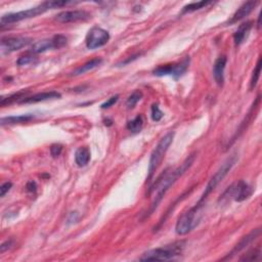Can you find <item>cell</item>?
I'll use <instances>...</instances> for the list:
<instances>
[{
    "label": "cell",
    "instance_id": "obj_6",
    "mask_svg": "<svg viewBox=\"0 0 262 262\" xmlns=\"http://www.w3.org/2000/svg\"><path fill=\"white\" fill-rule=\"evenodd\" d=\"M237 161H238L237 155H233L230 157V158H228L223 162V164L219 167V169L214 173V175L210 178V180H209V182L207 183L204 193H203L201 199L199 200V203H204V201L207 199V197L212 193V191L216 188V186L224 179V177L226 175H228L229 172L233 169V167L237 163Z\"/></svg>",
    "mask_w": 262,
    "mask_h": 262
},
{
    "label": "cell",
    "instance_id": "obj_26",
    "mask_svg": "<svg viewBox=\"0 0 262 262\" xmlns=\"http://www.w3.org/2000/svg\"><path fill=\"white\" fill-rule=\"evenodd\" d=\"M260 74H261V58L258 59L256 67L253 70L252 77H251V80H250V89H254L255 87H256V85L258 83V80L260 78Z\"/></svg>",
    "mask_w": 262,
    "mask_h": 262
},
{
    "label": "cell",
    "instance_id": "obj_1",
    "mask_svg": "<svg viewBox=\"0 0 262 262\" xmlns=\"http://www.w3.org/2000/svg\"><path fill=\"white\" fill-rule=\"evenodd\" d=\"M196 159V153L194 154H190L187 158L182 162V164L177 167L176 169L171 170L170 172L168 170H166L162 175L156 180V182L150 187L149 189V193L148 195H154V201L149 209V213L146 214L147 217H149L151 214H153V212L156 210L157 208H158L159 204L161 203V201L163 200L164 196L166 195L167 191L169 190V188L175 183L183 174L191 167V165L194 164Z\"/></svg>",
    "mask_w": 262,
    "mask_h": 262
},
{
    "label": "cell",
    "instance_id": "obj_22",
    "mask_svg": "<svg viewBox=\"0 0 262 262\" xmlns=\"http://www.w3.org/2000/svg\"><path fill=\"white\" fill-rule=\"evenodd\" d=\"M28 92L29 91L22 90V91H19V92L7 95V96H2L1 99H0V104H1L2 107H5V106H7V104H10V103L15 102V101L20 102L22 99L27 97L26 95L28 94Z\"/></svg>",
    "mask_w": 262,
    "mask_h": 262
},
{
    "label": "cell",
    "instance_id": "obj_32",
    "mask_svg": "<svg viewBox=\"0 0 262 262\" xmlns=\"http://www.w3.org/2000/svg\"><path fill=\"white\" fill-rule=\"evenodd\" d=\"M12 183L10 181H7L0 186V197H4L7 191L11 188Z\"/></svg>",
    "mask_w": 262,
    "mask_h": 262
},
{
    "label": "cell",
    "instance_id": "obj_25",
    "mask_svg": "<svg viewBox=\"0 0 262 262\" xmlns=\"http://www.w3.org/2000/svg\"><path fill=\"white\" fill-rule=\"evenodd\" d=\"M143 96H144V94H143V92L141 90H135L134 92H132L128 96L127 100H126V107H127V109L128 110H132L136 106L137 102L143 98Z\"/></svg>",
    "mask_w": 262,
    "mask_h": 262
},
{
    "label": "cell",
    "instance_id": "obj_34",
    "mask_svg": "<svg viewBox=\"0 0 262 262\" xmlns=\"http://www.w3.org/2000/svg\"><path fill=\"white\" fill-rule=\"evenodd\" d=\"M26 188L28 191H30V193H35V191H36V188H37V184L35 181H29L26 185Z\"/></svg>",
    "mask_w": 262,
    "mask_h": 262
},
{
    "label": "cell",
    "instance_id": "obj_19",
    "mask_svg": "<svg viewBox=\"0 0 262 262\" xmlns=\"http://www.w3.org/2000/svg\"><path fill=\"white\" fill-rule=\"evenodd\" d=\"M34 119H35V115H33V114H25V115H19V116L2 117L1 118V126L29 123V122H31Z\"/></svg>",
    "mask_w": 262,
    "mask_h": 262
},
{
    "label": "cell",
    "instance_id": "obj_7",
    "mask_svg": "<svg viewBox=\"0 0 262 262\" xmlns=\"http://www.w3.org/2000/svg\"><path fill=\"white\" fill-rule=\"evenodd\" d=\"M188 66H189V58L186 57L183 61H181L178 64L162 65L157 67L153 71V74L158 77L172 76L174 79H178L187 71Z\"/></svg>",
    "mask_w": 262,
    "mask_h": 262
},
{
    "label": "cell",
    "instance_id": "obj_31",
    "mask_svg": "<svg viewBox=\"0 0 262 262\" xmlns=\"http://www.w3.org/2000/svg\"><path fill=\"white\" fill-rule=\"evenodd\" d=\"M35 59L36 58L33 57V56H24L16 61V64L19 66H26V65L32 64L35 61Z\"/></svg>",
    "mask_w": 262,
    "mask_h": 262
},
{
    "label": "cell",
    "instance_id": "obj_16",
    "mask_svg": "<svg viewBox=\"0 0 262 262\" xmlns=\"http://www.w3.org/2000/svg\"><path fill=\"white\" fill-rule=\"evenodd\" d=\"M259 103H260V95H258L257 97H256V99L254 100V102H253V104H252V106H251V109L249 110V112H248V114L246 115V117H245V119H244V121L242 122V123L240 124V126H239V128H238V130H237V132H236V134H235V136L233 137V139H232V143H231V145L236 141V139L244 132V131H245L246 129H247V126L250 124V122L252 121V118H253V115L255 114V112H256V110L258 109V107H259Z\"/></svg>",
    "mask_w": 262,
    "mask_h": 262
},
{
    "label": "cell",
    "instance_id": "obj_13",
    "mask_svg": "<svg viewBox=\"0 0 262 262\" xmlns=\"http://www.w3.org/2000/svg\"><path fill=\"white\" fill-rule=\"evenodd\" d=\"M260 234H261V231L260 229H256L254 231H252L250 234H248L247 236L243 237L242 240L237 244V245L235 246V248L232 250L231 253H229V255L222 258V260H228V259H231L233 256H235L236 254L240 253L241 251L245 250L249 245H251V244L257 239L260 237Z\"/></svg>",
    "mask_w": 262,
    "mask_h": 262
},
{
    "label": "cell",
    "instance_id": "obj_20",
    "mask_svg": "<svg viewBox=\"0 0 262 262\" xmlns=\"http://www.w3.org/2000/svg\"><path fill=\"white\" fill-rule=\"evenodd\" d=\"M90 161V151L88 148H79L75 153V162L79 167H84Z\"/></svg>",
    "mask_w": 262,
    "mask_h": 262
},
{
    "label": "cell",
    "instance_id": "obj_12",
    "mask_svg": "<svg viewBox=\"0 0 262 262\" xmlns=\"http://www.w3.org/2000/svg\"><path fill=\"white\" fill-rule=\"evenodd\" d=\"M31 42L32 39L27 37H3L1 39V49L3 52L9 54L29 45Z\"/></svg>",
    "mask_w": 262,
    "mask_h": 262
},
{
    "label": "cell",
    "instance_id": "obj_11",
    "mask_svg": "<svg viewBox=\"0 0 262 262\" xmlns=\"http://www.w3.org/2000/svg\"><path fill=\"white\" fill-rule=\"evenodd\" d=\"M91 17L90 13L86 10H66L56 15V21L62 24L84 22Z\"/></svg>",
    "mask_w": 262,
    "mask_h": 262
},
{
    "label": "cell",
    "instance_id": "obj_3",
    "mask_svg": "<svg viewBox=\"0 0 262 262\" xmlns=\"http://www.w3.org/2000/svg\"><path fill=\"white\" fill-rule=\"evenodd\" d=\"M185 247L184 241L174 242L169 245L156 248L145 252L139 260L141 261H167L179 256Z\"/></svg>",
    "mask_w": 262,
    "mask_h": 262
},
{
    "label": "cell",
    "instance_id": "obj_27",
    "mask_svg": "<svg viewBox=\"0 0 262 262\" xmlns=\"http://www.w3.org/2000/svg\"><path fill=\"white\" fill-rule=\"evenodd\" d=\"M260 256H261V249H260V247H257V248L251 249L246 254H244V256L241 257L240 260H242V261H256V260H260Z\"/></svg>",
    "mask_w": 262,
    "mask_h": 262
},
{
    "label": "cell",
    "instance_id": "obj_28",
    "mask_svg": "<svg viewBox=\"0 0 262 262\" xmlns=\"http://www.w3.org/2000/svg\"><path fill=\"white\" fill-rule=\"evenodd\" d=\"M163 112L160 110L159 106L157 103H154L153 106H152V120L154 122H159L162 118H163Z\"/></svg>",
    "mask_w": 262,
    "mask_h": 262
},
{
    "label": "cell",
    "instance_id": "obj_14",
    "mask_svg": "<svg viewBox=\"0 0 262 262\" xmlns=\"http://www.w3.org/2000/svg\"><path fill=\"white\" fill-rule=\"evenodd\" d=\"M259 4V1H247V2H244L239 8L238 10L234 13V15L232 16V19L229 21V24L233 25L238 23L239 21L245 19L247 15H249L253 9Z\"/></svg>",
    "mask_w": 262,
    "mask_h": 262
},
{
    "label": "cell",
    "instance_id": "obj_4",
    "mask_svg": "<svg viewBox=\"0 0 262 262\" xmlns=\"http://www.w3.org/2000/svg\"><path fill=\"white\" fill-rule=\"evenodd\" d=\"M175 133L170 131L167 134H165L161 139L160 142L158 143L155 147V149L153 150L151 157H150V162H149V168H148V177H147V181L150 182L151 179L154 177V174L157 171V169L159 168V166L161 165L164 157L169 149V147L171 146L172 142H173V138Z\"/></svg>",
    "mask_w": 262,
    "mask_h": 262
},
{
    "label": "cell",
    "instance_id": "obj_30",
    "mask_svg": "<svg viewBox=\"0 0 262 262\" xmlns=\"http://www.w3.org/2000/svg\"><path fill=\"white\" fill-rule=\"evenodd\" d=\"M63 152V146L60 144H55L50 147V155L54 157V158H58V157L62 154Z\"/></svg>",
    "mask_w": 262,
    "mask_h": 262
},
{
    "label": "cell",
    "instance_id": "obj_18",
    "mask_svg": "<svg viewBox=\"0 0 262 262\" xmlns=\"http://www.w3.org/2000/svg\"><path fill=\"white\" fill-rule=\"evenodd\" d=\"M62 94L58 91H48V92H40L36 93L32 96H27L20 101V103H37L41 101H45L48 99H56L61 98Z\"/></svg>",
    "mask_w": 262,
    "mask_h": 262
},
{
    "label": "cell",
    "instance_id": "obj_2",
    "mask_svg": "<svg viewBox=\"0 0 262 262\" xmlns=\"http://www.w3.org/2000/svg\"><path fill=\"white\" fill-rule=\"evenodd\" d=\"M74 3L73 1H45L42 2L41 4L37 5V6H34L32 8L26 9V10H22V11H17V12H11V13H7L1 16V20H0V24L1 26H5V25H10V24H14L17 22H21L24 20H28V19H32V17L37 16L39 14L44 13L45 11L49 10V9H54V8H58V7H62L68 4H72Z\"/></svg>",
    "mask_w": 262,
    "mask_h": 262
},
{
    "label": "cell",
    "instance_id": "obj_17",
    "mask_svg": "<svg viewBox=\"0 0 262 262\" xmlns=\"http://www.w3.org/2000/svg\"><path fill=\"white\" fill-rule=\"evenodd\" d=\"M228 63V58L225 56L219 57L213 66V77L218 86H222L224 82V70Z\"/></svg>",
    "mask_w": 262,
    "mask_h": 262
},
{
    "label": "cell",
    "instance_id": "obj_15",
    "mask_svg": "<svg viewBox=\"0 0 262 262\" xmlns=\"http://www.w3.org/2000/svg\"><path fill=\"white\" fill-rule=\"evenodd\" d=\"M253 25L254 23L252 21H247L239 26V28L234 34V42L236 46H240L247 40L250 31L253 28Z\"/></svg>",
    "mask_w": 262,
    "mask_h": 262
},
{
    "label": "cell",
    "instance_id": "obj_8",
    "mask_svg": "<svg viewBox=\"0 0 262 262\" xmlns=\"http://www.w3.org/2000/svg\"><path fill=\"white\" fill-rule=\"evenodd\" d=\"M253 194V188L244 180H240L233 185H231L228 189L225 190V193L220 196V201L232 198L236 202H243L249 199Z\"/></svg>",
    "mask_w": 262,
    "mask_h": 262
},
{
    "label": "cell",
    "instance_id": "obj_9",
    "mask_svg": "<svg viewBox=\"0 0 262 262\" xmlns=\"http://www.w3.org/2000/svg\"><path fill=\"white\" fill-rule=\"evenodd\" d=\"M68 43V38L64 35H55L54 37L43 39L40 41H37L36 43H34L31 47V52L34 55L42 54L50 49H60L66 46Z\"/></svg>",
    "mask_w": 262,
    "mask_h": 262
},
{
    "label": "cell",
    "instance_id": "obj_21",
    "mask_svg": "<svg viewBox=\"0 0 262 262\" xmlns=\"http://www.w3.org/2000/svg\"><path fill=\"white\" fill-rule=\"evenodd\" d=\"M101 63H102V60H101V59H99V58L93 59V60H91V61H89V62L85 63L84 65L80 66L79 68H77V69L75 70V71L72 73V75H74V76H78V75L84 74V73H86V72H89V71H91V70L97 68Z\"/></svg>",
    "mask_w": 262,
    "mask_h": 262
},
{
    "label": "cell",
    "instance_id": "obj_29",
    "mask_svg": "<svg viewBox=\"0 0 262 262\" xmlns=\"http://www.w3.org/2000/svg\"><path fill=\"white\" fill-rule=\"evenodd\" d=\"M118 99H119V95L118 94H116V95H114V96H112V97H110L107 101H104L103 103H101V106H100V108L102 109V110H106V109H109V108H111L112 106H114V104L118 101Z\"/></svg>",
    "mask_w": 262,
    "mask_h": 262
},
{
    "label": "cell",
    "instance_id": "obj_24",
    "mask_svg": "<svg viewBox=\"0 0 262 262\" xmlns=\"http://www.w3.org/2000/svg\"><path fill=\"white\" fill-rule=\"evenodd\" d=\"M213 2L212 1H199V2H193V3H189V4H186L183 8H182V11L181 13H188V12H193V11H196V10H200L202 8H205L206 6L212 4Z\"/></svg>",
    "mask_w": 262,
    "mask_h": 262
},
{
    "label": "cell",
    "instance_id": "obj_35",
    "mask_svg": "<svg viewBox=\"0 0 262 262\" xmlns=\"http://www.w3.org/2000/svg\"><path fill=\"white\" fill-rule=\"evenodd\" d=\"M260 19H261V14H259L258 16V22H257V29H260Z\"/></svg>",
    "mask_w": 262,
    "mask_h": 262
},
{
    "label": "cell",
    "instance_id": "obj_10",
    "mask_svg": "<svg viewBox=\"0 0 262 262\" xmlns=\"http://www.w3.org/2000/svg\"><path fill=\"white\" fill-rule=\"evenodd\" d=\"M110 40V34L100 27L91 28L86 35L85 44L88 49H96L106 45Z\"/></svg>",
    "mask_w": 262,
    "mask_h": 262
},
{
    "label": "cell",
    "instance_id": "obj_23",
    "mask_svg": "<svg viewBox=\"0 0 262 262\" xmlns=\"http://www.w3.org/2000/svg\"><path fill=\"white\" fill-rule=\"evenodd\" d=\"M126 127L133 134H136V133L141 132L143 127H144V118H143V116L142 115H137L134 119H132L131 121L128 122Z\"/></svg>",
    "mask_w": 262,
    "mask_h": 262
},
{
    "label": "cell",
    "instance_id": "obj_5",
    "mask_svg": "<svg viewBox=\"0 0 262 262\" xmlns=\"http://www.w3.org/2000/svg\"><path fill=\"white\" fill-rule=\"evenodd\" d=\"M203 203H197L196 206L190 208L189 210L184 212L177 220L175 225V232L179 236L187 235L193 231L199 224L201 220V209Z\"/></svg>",
    "mask_w": 262,
    "mask_h": 262
},
{
    "label": "cell",
    "instance_id": "obj_33",
    "mask_svg": "<svg viewBox=\"0 0 262 262\" xmlns=\"http://www.w3.org/2000/svg\"><path fill=\"white\" fill-rule=\"evenodd\" d=\"M12 246V241L11 240H7L6 242H4L1 246H0V251L1 253H4L7 249H9Z\"/></svg>",
    "mask_w": 262,
    "mask_h": 262
}]
</instances>
